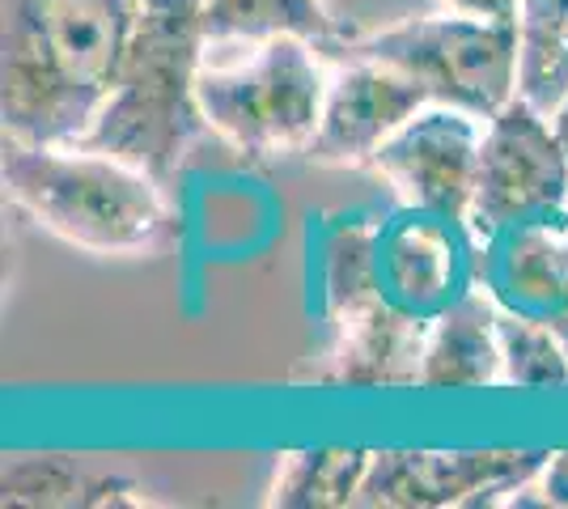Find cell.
Masks as SVG:
<instances>
[{"mask_svg":"<svg viewBox=\"0 0 568 509\" xmlns=\"http://www.w3.org/2000/svg\"><path fill=\"white\" fill-rule=\"evenodd\" d=\"M141 0H4L0 123L9 141L77 145L106 94Z\"/></svg>","mask_w":568,"mask_h":509,"instance_id":"6da1fadb","label":"cell"},{"mask_svg":"<svg viewBox=\"0 0 568 509\" xmlns=\"http://www.w3.org/2000/svg\"><path fill=\"white\" fill-rule=\"evenodd\" d=\"M204 60V0H141L115 90L77 145L111 153L166 187L209 128L200 111Z\"/></svg>","mask_w":568,"mask_h":509,"instance_id":"7a4b0ae2","label":"cell"},{"mask_svg":"<svg viewBox=\"0 0 568 509\" xmlns=\"http://www.w3.org/2000/svg\"><path fill=\"white\" fill-rule=\"evenodd\" d=\"M0 179L9 200L48 234L94 255H136L170 234L162 183L111 153L4 136Z\"/></svg>","mask_w":568,"mask_h":509,"instance_id":"3957f363","label":"cell"},{"mask_svg":"<svg viewBox=\"0 0 568 509\" xmlns=\"http://www.w3.org/2000/svg\"><path fill=\"white\" fill-rule=\"evenodd\" d=\"M327 81L318 48L284 34L246 43L242 60L209 55L200 69V111L209 132L242 153H306L323 120Z\"/></svg>","mask_w":568,"mask_h":509,"instance_id":"277c9868","label":"cell"},{"mask_svg":"<svg viewBox=\"0 0 568 509\" xmlns=\"http://www.w3.org/2000/svg\"><path fill=\"white\" fill-rule=\"evenodd\" d=\"M353 55H369L425 85L428 102L493 120L518 98V22H484L433 13L369 39Z\"/></svg>","mask_w":568,"mask_h":509,"instance_id":"5b68a950","label":"cell"},{"mask_svg":"<svg viewBox=\"0 0 568 509\" xmlns=\"http://www.w3.org/2000/svg\"><path fill=\"white\" fill-rule=\"evenodd\" d=\"M568 208V149L551 115L514 98L484 123L479 170H475L471 225L488 243L526 221L565 217Z\"/></svg>","mask_w":568,"mask_h":509,"instance_id":"8992f818","label":"cell"},{"mask_svg":"<svg viewBox=\"0 0 568 509\" xmlns=\"http://www.w3.org/2000/svg\"><path fill=\"white\" fill-rule=\"evenodd\" d=\"M547 450H374L356 506L442 509L509 501L539 480Z\"/></svg>","mask_w":568,"mask_h":509,"instance_id":"52a82bcc","label":"cell"},{"mask_svg":"<svg viewBox=\"0 0 568 509\" xmlns=\"http://www.w3.org/2000/svg\"><path fill=\"white\" fill-rule=\"evenodd\" d=\"M479 145H484V120L428 102L420 115H412L374 153L369 166L395 187L407 208L467 225Z\"/></svg>","mask_w":568,"mask_h":509,"instance_id":"ba28073f","label":"cell"},{"mask_svg":"<svg viewBox=\"0 0 568 509\" xmlns=\"http://www.w3.org/2000/svg\"><path fill=\"white\" fill-rule=\"evenodd\" d=\"M425 106V85H416L407 73L369 55H348L335 64L327 81L323 120L306 153L314 162H335V166L374 162V153Z\"/></svg>","mask_w":568,"mask_h":509,"instance_id":"9c48e42d","label":"cell"},{"mask_svg":"<svg viewBox=\"0 0 568 509\" xmlns=\"http://www.w3.org/2000/svg\"><path fill=\"white\" fill-rule=\"evenodd\" d=\"M335 339L323 357V369L310 378L323 387H361V390H403L420 387L425 374L428 327L416 311L399 306L395 297L374 293L356 306L332 315Z\"/></svg>","mask_w":568,"mask_h":509,"instance_id":"30bf717a","label":"cell"},{"mask_svg":"<svg viewBox=\"0 0 568 509\" xmlns=\"http://www.w3.org/2000/svg\"><path fill=\"white\" fill-rule=\"evenodd\" d=\"M479 281L497 306L544 318L568 344V217L526 221L488 238Z\"/></svg>","mask_w":568,"mask_h":509,"instance_id":"8fae6325","label":"cell"},{"mask_svg":"<svg viewBox=\"0 0 568 509\" xmlns=\"http://www.w3.org/2000/svg\"><path fill=\"white\" fill-rule=\"evenodd\" d=\"M505 383L497 302L488 293H463L437 315L425 344V390H479Z\"/></svg>","mask_w":568,"mask_h":509,"instance_id":"7c38bea8","label":"cell"},{"mask_svg":"<svg viewBox=\"0 0 568 509\" xmlns=\"http://www.w3.org/2000/svg\"><path fill=\"white\" fill-rule=\"evenodd\" d=\"M458 221L428 217L407 208V217L390 230H382V285L386 297H395L407 311L437 306L454 281V238Z\"/></svg>","mask_w":568,"mask_h":509,"instance_id":"4fadbf2b","label":"cell"},{"mask_svg":"<svg viewBox=\"0 0 568 509\" xmlns=\"http://www.w3.org/2000/svg\"><path fill=\"white\" fill-rule=\"evenodd\" d=\"M4 506H149L144 488L128 476L90 471L64 455H18L0 476Z\"/></svg>","mask_w":568,"mask_h":509,"instance_id":"5bb4252c","label":"cell"},{"mask_svg":"<svg viewBox=\"0 0 568 509\" xmlns=\"http://www.w3.org/2000/svg\"><path fill=\"white\" fill-rule=\"evenodd\" d=\"M209 48H246L267 39H306L335 60V26L323 0H204Z\"/></svg>","mask_w":568,"mask_h":509,"instance_id":"9a60e30c","label":"cell"},{"mask_svg":"<svg viewBox=\"0 0 568 509\" xmlns=\"http://www.w3.org/2000/svg\"><path fill=\"white\" fill-rule=\"evenodd\" d=\"M518 94L544 115L568 98V0H521Z\"/></svg>","mask_w":568,"mask_h":509,"instance_id":"2e32d148","label":"cell"},{"mask_svg":"<svg viewBox=\"0 0 568 509\" xmlns=\"http://www.w3.org/2000/svg\"><path fill=\"white\" fill-rule=\"evenodd\" d=\"M374 462V450H306V455H288L272 488V506L288 509H332V506H356L365 471Z\"/></svg>","mask_w":568,"mask_h":509,"instance_id":"e0dca14e","label":"cell"},{"mask_svg":"<svg viewBox=\"0 0 568 509\" xmlns=\"http://www.w3.org/2000/svg\"><path fill=\"white\" fill-rule=\"evenodd\" d=\"M500 327V362H505V387L551 390L568 387V344L544 318L521 315L497 306Z\"/></svg>","mask_w":568,"mask_h":509,"instance_id":"ac0fdd59","label":"cell"},{"mask_svg":"<svg viewBox=\"0 0 568 509\" xmlns=\"http://www.w3.org/2000/svg\"><path fill=\"white\" fill-rule=\"evenodd\" d=\"M323 281H327V315L356 306L374 293H386L382 285V225H369V221L339 225L327 238Z\"/></svg>","mask_w":568,"mask_h":509,"instance_id":"d6986e66","label":"cell"},{"mask_svg":"<svg viewBox=\"0 0 568 509\" xmlns=\"http://www.w3.org/2000/svg\"><path fill=\"white\" fill-rule=\"evenodd\" d=\"M335 26V60H348L356 48L378 39L386 30L420 22L433 13H446V0H323Z\"/></svg>","mask_w":568,"mask_h":509,"instance_id":"ffe728a7","label":"cell"},{"mask_svg":"<svg viewBox=\"0 0 568 509\" xmlns=\"http://www.w3.org/2000/svg\"><path fill=\"white\" fill-rule=\"evenodd\" d=\"M446 9L463 18H484V22H518L521 0H446Z\"/></svg>","mask_w":568,"mask_h":509,"instance_id":"44dd1931","label":"cell"},{"mask_svg":"<svg viewBox=\"0 0 568 509\" xmlns=\"http://www.w3.org/2000/svg\"><path fill=\"white\" fill-rule=\"evenodd\" d=\"M539 488H544V506H568V450L547 459L539 471Z\"/></svg>","mask_w":568,"mask_h":509,"instance_id":"7402d4cb","label":"cell"},{"mask_svg":"<svg viewBox=\"0 0 568 509\" xmlns=\"http://www.w3.org/2000/svg\"><path fill=\"white\" fill-rule=\"evenodd\" d=\"M551 123H556V132H560V141H565V149H568V98L560 102V106H556Z\"/></svg>","mask_w":568,"mask_h":509,"instance_id":"603a6c76","label":"cell"},{"mask_svg":"<svg viewBox=\"0 0 568 509\" xmlns=\"http://www.w3.org/2000/svg\"><path fill=\"white\" fill-rule=\"evenodd\" d=\"M565 217H568V208H565Z\"/></svg>","mask_w":568,"mask_h":509,"instance_id":"cb8c5ba5","label":"cell"}]
</instances>
